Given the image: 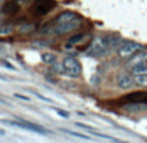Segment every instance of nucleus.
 Here are the masks:
<instances>
[{
  "mask_svg": "<svg viewBox=\"0 0 147 143\" xmlns=\"http://www.w3.org/2000/svg\"><path fill=\"white\" fill-rule=\"evenodd\" d=\"M41 59H43V62L44 63H47V64H53V63H56V59H57V57L54 56L53 53H45V54H43L41 56Z\"/></svg>",
  "mask_w": 147,
  "mask_h": 143,
  "instance_id": "nucleus-16",
  "label": "nucleus"
},
{
  "mask_svg": "<svg viewBox=\"0 0 147 143\" xmlns=\"http://www.w3.org/2000/svg\"><path fill=\"white\" fill-rule=\"evenodd\" d=\"M59 132H63L66 134H70V136H74V137H78V138H83V139H90L88 136L85 134H81V133H76L74 130H69V129H63V128H59Z\"/></svg>",
  "mask_w": 147,
  "mask_h": 143,
  "instance_id": "nucleus-19",
  "label": "nucleus"
},
{
  "mask_svg": "<svg viewBox=\"0 0 147 143\" xmlns=\"http://www.w3.org/2000/svg\"><path fill=\"white\" fill-rule=\"evenodd\" d=\"M105 39H106V43H107V45H109L110 50L119 49L120 45H121V39L117 35H107Z\"/></svg>",
  "mask_w": 147,
  "mask_h": 143,
  "instance_id": "nucleus-11",
  "label": "nucleus"
},
{
  "mask_svg": "<svg viewBox=\"0 0 147 143\" xmlns=\"http://www.w3.org/2000/svg\"><path fill=\"white\" fill-rule=\"evenodd\" d=\"M57 7V3L54 0H34L32 3V14L36 17H43V15L51 13Z\"/></svg>",
  "mask_w": 147,
  "mask_h": 143,
  "instance_id": "nucleus-2",
  "label": "nucleus"
},
{
  "mask_svg": "<svg viewBox=\"0 0 147 143\" xmlns=\"http://www.w3.org/2000/svg\"><path fill=\"white\" fill-rule=\"evenodd\" d=\"M21 10V3L18 1V0H9V1H7L4 5H3L1 8V12L4 13V14H16V13H18Z\"/></svg>",
  "mask_w": 147,
  "mask_h": 143,
  "instance_id": "nucleus-8",
  "label": "nucleus"
},
{
  "mask_svg": "<svg viewBox=\"0 0 147 143\" xmlns=\"http://www.w3.org/2000/svg\"><path fill=\"white\" fill-rule=\"evenodd\" d=\"M18 119V117H17ZM1 123L8 124V125H13V126H18V128L26 129V130L34 132V133H39V134H51V132H48L47 129H44L43 126L36 125L34 123L30 121H26L23 119H18V121H9V120H1Z\"/></svg>",
  "mask_w": 147,
  "mask_h": 143,
  "instance_id": "nucleus-3",
  "label": "nucleus"
},
{
  "mask_svg": "<svg viewBox=\"0 0 147 143\" xmlns=\"http://www.w3.org/2000/svg\"><path fill=\"white\" fill-rule=\"evenodd\" d=\"M13 32V25L12 23H5L0 26V35H10Z\"/></svg>",
  "mask_w": 147,
  "mask_h": 143,
  "instance_id": "nucleus-17",
  "label": "nucleus"
},
{
  "mask_svg": "<svg viewBox=\"0 0 147 143\" xmlns=\"http://www.w3.org/2000/svg\"><path fill=\"white\" fill-rule=\"evenodd\" d=\"M63 64H65V70H66V74L70 77H79L81 74V64L78 59L74 56L66 57L63 59Z\"/></svg>",
  "mask_w": 147,
  "mask_h": 143,
  "instance_id": "nucleus-5",
  "label": "nucleus"
},
{
  "mask_svg": "<svg viewBox=\"0 0 147 143\" xmlns=\"http://www.w3.org/2000/svg\"><path fill=\"white\" fill-rule=\"evenodd\" d=\"M0 134H1V136H4V134H5V132H4V130H1V129H0Z\"/></svg>",
  "mask_w": 147,
  "mask_h": 143,
  "instance_id": "nucleus-27",
  "label": "nucleus"
},
{
  "mask_svg": "<svg viewBox=\"0 0 147 143\" xmlns=\"http://www.w3.org/2000/svg\"><path fill=\"white\" fill-rule=\"evenodd\" d=\"M76 18V14L74 12H70V10H66V12H62L61 14H58L56 18H54V22L56 25L58 23H66L70 22V21H74Z\"/></svg>",
  "mask_w": 147,
  "mask_h": 143,
  "instance_id": "nucleus-10",
  "label": "nucleus"
},
{
  "mask_svg": "<svg viewBox=\"0 0 147 143\" xmlns=\"http://www.w3.org/2000/svg\"><path fill=\"white\" fill-rule=\"evenodd\" d=\"M124 108L129 112H140V111H143L147 108V105L146 103H136V102H132L130 105H127L124 106Z\"/></svg>",
  "mask_w": 147,
  "mask_h": 143,
  "instance_id": "nucleus-12",
  "label": "nucleus"
},
{
  "mask_svg": "<svg viewBox=\"0 0 147 143\" xmlns=\"http://www.w3.org/2000/svg\"><path fill=\"white\" fill-rule=\"evenodd\" d=\"M52 68H53V71L56 72V74H63V72H66V70H65V64L63 63H59V62H56V63L52 64Z\"/></svg>",
  "mask_w": 147,
  "mask_h": 143,
  "instance_id": "nucleus-20",
  "label": "nucleus"
},
{
  "mask_svg": "<svg viewBox=\"0 0 147 143\" xmlns=\"http://www.w3.org/2000/svg\"><path fill=\"white\" fill-rule=\"evenodd\" d=\"M31 93H32V94H34V95H36V97H38V98H39V99L44 101V102H49V103H52V99H49V98L44 97V95L39 94V93H36V92H32V90H31Z\"/></svg>",
  "mask_w": 147,
  "mask_h": 143,
  "instance_id": "nucleus-23",
  "label": "nucleus"
},
{
  "mask_svg": "<svg viewBox=\"0 0 147 143\" xmlns=\"http://www.w3.org/2000/svg\"><path fill=\"white\" fill-rule=\"evenodd\" d=\"M142 49V45L136 41H132V40H125L121 43L120 48L117 49V53H119V57L120 58H132L137 52H140Z\"/></svg>",
  "mask_w": 147,
  "mask_h": 143,
  "instance_id": "nucleus-4",
  "label": "nucleus"
},
{
  "mask_svg": "<svg viewBox=\"0 0 147 143\" xmlns=\"http://www.w3.org/2000/svg\"><path fill=\"white\" fill-rule=\"evenodd\" d=\"M3 63H4V64H5V67H8V68H10V70H14V66H12V64L9 63V62H5V61H4V62H3Z\"/></svg>",
  "mask_w": 147,
  "mask_h": 143,
  "instance_id": "nucleus-26",
  "label": "nucleus"
},
{
  "mask_svg": "<svg viewBox=\"0 0 147 143\" xmlns=\"http://www.w3.org/2000/svg\"><path fill=\"white\" fill-rule=\"evenodd\" d=\"M14 97H16V98H18V99H22V101H30V97H25V95L18 94V93H16Z\"/></svg>",
  "mask_w": 147,
  "mask_h": 143,
  "instance_id": "nucleus-25",
  "label": "nucleus"
},
{
  "mask_svg": "<svg viewBox=\"0 0 147 143\" xmlns=\"http://www.w3.org/2000/svg\"><path fill=\"white\" fill-rule=\"evenodd\" d=\"M134 80H136V84L142 85V87H146L147 85V74L137 75V76L134 77Z\"/></svg>",
  "mask_w": 147,
  "mask_h": 143,
  "instance_id": "nucleus-21",
  "label": "nucleus"
},
{
  "mask_svg": "<svg viewBox=\"0 0 147 143\" xmlns=\"http://www.w3.org/2000/svg\"><path fill=\"white\" fill-rule=\"evenodd\" d=\"M116 84L120 89L123 90H128V89H132L136 84V80L133 76H130L129 74H120L116 79Z\"/></svg>",
  "mask_w": 147,
  "mask_h": 143,
  "instance_id": "nucleus-7",
  "label": "nucleus"
},
{
  "mask_svg": "<svg viewBox=\"0 0 147 143\" xmlns=\"http://www.w3.org/2000/svg\"><path fill=\"white\" fill-rule=\"evenodd\" d=\"M35 28H36L35 23H23V25H21L17 30L20 34H28V32H32Z\"/></svg>",
  "mask_w": 147,
  "mask_h": 143,
  "instance_id": "nucleus-15",
  "label": "nucleus"
},
{
  "mask_svg": "<svg viewBox=\"0 0 147 143\" xmlns=\"http://www.w3.org/2000/svg\"><path fill=\"white\" fill-rule=\"evenodd\" d=\"M125 99L136 103H146L147 105V92H133L125 95Z\"/></svg>",
  "mask_w": 147,
  "mask_h": 143,
  "instance_id": "nucleus-9",
  "label": "nucleus"
},
{
  "mask_svg": "<svg viewBox=\"0 0 147 143\" xmlns=\"http://www.w3.org/2000/svg\"><path fill=\"white\" fill-rule=\"evenodd\" d=\"M84 34H76V35H72L71 38L67 40V43H66V48L69 49V48H71V46H74L75 44H78V43H80L81 40L84 39Z\"/></svg>",
  "mask_w": 147,
  "mask_h": 143,
  "instance_id": "nucleus-14",
  "label": "nucleus"
},
{
  "mask_svg": "<svg viewBox=\"0 0 147 143\" xmlns=\"http://www.w3.org/2000/svg\"><path fill=\"white\" fill-rule=\"evenodd\" d=\"M81 27V21L75 18L74 21H70V22L66 23H58V25H54L53 27V32L56 35H63V34L71 32V31H75L78 28Z\"/></svg>",
  "mask_w": 147,
  "mask_h": 143,
  "instance_id": "nucleus-6",
  "label": "nucleus"
},
{
  "mask_svg": "<svg viewBox=\"0 0 147 143\" xmlns=\"http://www.w3.org/2000/svg\"><path fill=\"white\" fill-rule=\"evenodd\" d=\"M146 56H147L146 53H138V54H136V56H133V58H130L129 64L133 67L134 64H137V63H140V62H142L143 58H145Z\"/></svg>",
  "mask_w": 147,
  "mask_h": 143,
  "instance_id": "nucleus-18",
  "label": "nucleus"
},
{
  "mask_svg": "<svg viewBox=\"0 0 147 143\" xmlns=\"http://www.w3.org/2000/svg\"><path fill=\"white\" fill-rule=\"evenodd\" d=\"M75 125L76 126H79V128H83V129H85V130H94L92 126H88V125H85V124H83V123H75Z\"/></svg>",
  "mask_w": 147,
  "mask_h": 143,
  "instance_id": "nucleus-24",
  "label": "nucleus"
},
{
  "mask_svg": "<svg viewBox=\"0 0 147 143\" xmlns=\"http://www.w3.org/2000/svg\"><path fill=\"white\" fill-rule=\"evenodd\" d=\"M53 110L56 111L57 113H58L61 117H63V119H69L70 117V113L67 112V111H65V110H62V108H58V107H53Z\"/></svg>",
  "mask_w": 147,
  "mask_h": 143,
  "instance_id": "nucleus-22",
  "label": "nucleus"
},
{
  "mask_svg": "<svg viewBox=\"0 0 147 143\" xmlns=\"http://www.w3.org/2000/svg\"><path fill=\"white\" fill-rule=\"evenodd\" d=\"M132 74L133 75H143V74H147V63L146 62H140V63L134 64L132 67Z\"/></svg>",
  "mask_w": 147,
  "mask_h": 143,
  "instance_id": "nucleus-13",
  "label": "nucleus"
},
{
  "mask_svg": "<svg viewBox=\"0 0 147 143\" xmlns=\"http://www.w3.org/2000/svg\"><path fill=\"white\" fill-rule=\"evenodd\" d=\"M109 52H110V49L106 43V39L97 35L90 41L86 53H88L89 57H105L109 54Z\"/></svg>",
  "mask_w": 147,
  "mask_h": 143,
  "instance_id": "nucleus-1",
  "label": "nucleus"
}]
</instances>
